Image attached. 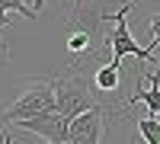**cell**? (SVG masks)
<instances>
[{
  "label": "cell",
  "mask_w": 160,
  "mask_h": 144,
  "mask_svg": "<svg viewBox=\"0 0 160 144\" xmlns=\"http://www.w3.org/2000/svg\"><path fill=\"white\" fill-rule=\"evenodd\" d=\"M93 83H96L99 93H115L118 90V64H102V67H96V74H93Z\"/></svg>",
  "instance_id": "7"
},
{
  "label": "cell",
  "mask_w": 160,
  "mask_h": 144,
  "mask_svg": "<svg viewBox=\"0 0 160 144\" xmlns=\"http://www.w3.org/2000/svg\"><path fill=\"white\" fill-rule=\"evenodd\" d=\"M0 55H3V58H7V55H10V48H7V45H3V42H0Z\"/></svg>",
  "instance_id": "11"
},
{
  "label": "cell",
  "mask_w": 160,
  "mask_h": 144,
  "mask_svg": "<svg viewBox=\"0 0 160 144\" xmlns=\"http://www.w3.org/2000/svg\"><path fill=\"white\" fill-rule=\"evenodd\" d=\"M7 13H19V16H26V19H35V16H38V10L29 7L26 0H0V29L10 26V16H7Z\"/></svg>",
  "instance_id": "8"
},
{
  "label": "cell",
  "mask_w": 160,
  "mask_h": 144,
  "mask_svg": "<svg viewBox=\"0 0 160 144\" xmlns=\"http://www.w3.org/2000/svg\"><path fill=\"white\" fill-rule=\"evenodd\" d=\"M48 144H51V141H48Z\"/></svg>",
  "instance_id": "16"
},
{
  "label": "cell",
  "mask_w": 160,
  "mask_h": 144,
  "mask_svg": "<svg viewBox=\"0 0 160 144\" xmlns=\"http://www.w3.org/2000/svg\"><path fill=\"white\" fill-rule=\"evenodd\" d=\"M13 125L22 128V132H29V135L45 138L51 144H68V138H71V119L61 115L58 109L42 112V115H32V119H19V122H13Z\"/></svg>",
  "instance_id": "4"
},
{
  "label": "cell",
  "mask_w": 160,
  "mask_h": 144,
  "mask_svg": "<svg viewBox=\"0 0 160 144\" xmlns=\"http://www.w3.org/2000/svg\"><path fill=\"white\" fill-rule=\"evenodd\" d=\"M42 7H45V0H35V10H38V13H42Z\"/></svg>",
  "instance_id": "13"
},
{
  "label": "cell",
  "mask_w": 160,
  "mask_h": 144,
  "mask_svg": "<svg viewBox=\"0 0 160 144\" xmlns=\"http://www.w3.org/2000/svg\"><path fill=\"white\" fill-rule=\"evenodd\" d=\"M148 48H160V13L157 16H151V42H148Z\"/></svg>",
  "instance_id": "10"
},
{
  "label": "cell",
  "mask_w": 160,
  "mask_h": 144,
  "mask_svg": "<svg viewBox=\"0 0 160 144\" xmlns=\"http://www.w3.org/2000/svg\"><path fill=\"white\" fill-rule=\"evenodd\" d=\"M51 83H55V96H58V112L68 115V119H77L80 112L99 106L96 83H90L83 67H77V64H68V71L51 77Z\"/></svg>",
  "instance_id": "1"
},
{
  "label": "cell",
  "mask_w": 160,
  "mask_h": 144,
  "mask_svg": "<svg viewBox=\"0 0 160 144\" xmlns=\"http://www.w3.org/2000/svg\"><path fill=\"white\" fill-rule=\"evenodd\" d=\"M74 3H77V7H83V0H74Z\"/></svg>",
  "instance_id": "14"
},
{
  "label": "cell",
  "mask_w": 160,
  "mask_h": 144,
  "mask_svg": "<svg viewBox=\"0 0 160 144\" xmlns=\"http://www.w3.org/2000/svg\"><path fill=\"white\" fill-rule=\"evenodd\" d=\"M102 122H106V106H93L87 112H80L77 119H71V138L68 144H99L102 138Z\"/></svg>",
  "instance_id": "5"
},
{
  "label": "cell",
  "mask_w": 160,
  "mask_h": 144,
  "mask_svg": "<svg viewBox=\"0 0 160 144\" xmlns=\"http://www.w3.org/2000/svg\"><path fill=\"white\" fill-rule=\"evenodd\" d=\"M138 3L131 0V3H125L122 10L115 13V26H112V32H109V48H112V64H122V58H138V61H148L151 67H160V61L154 58V48H141L135 42V35H131L128 29V13L135 10Z\"/></svg>",
  "instance_id": "3"
},
{
  "label": "cell",
  "mask_w": 160,
  "mask_h": 144,
  "mask_svg": "<svg viewBox=\"0 0 160 144\" xmlns=\"http://www.w3.org/2000/svg\"><path fill=\"white\" fill-rule=\"evenodd\" d=\"M51 109H58L55 83H51V80H29L16 93V102H13L10 109H3L0 119L13 125L19 119H32V115H42V112H51Z\"/></svg>",
  "instance_id": "2"
},
{
  "label": "cell",
  "mask_w": 160,
  "mask_h": 144,
  "mask_svg": "<svg viewBox=\"0 0 160 144\" xmlns=\"http://www.w3.org/2000/svg\"><path fill=\"white\" fill-rule=\"evenodd\" d=\"M7 141H10V135H7V132H0V144H7Z\"/></svg>",
  "instance_id": "12"
},
{
  "label": "cell",
  "mask_w": 160,
  "mask_h": 144,
  "mask_svg": "<svg viewBox=\"0 0 160 144\" xmlns=\"http://www.w3.org/2000/svg\"><path fill=\"white\" fill-rule=\"evenodd\" d=\"M7 144H13V141H7Z\"/></svg>",
  "instance_id": "15"
},
{
  "label": "cell",
  "mask_w": 160,
  "mask_h": 144,
  "mask_svg": "<svg viewBox=\"0 0 160 144\" xmlns=\"http://www.w3.org/2000/svg\"><path fill=\"white\" fill-rule=\"evenodd\" d=\"M138 132L144 138V144H160V122H157V115H144V119H138Z\"/></svg>",
  "instance_id": "9"
},
{
  "label": "cell",
  "mask_w": 160,
  "mask_h": 144,
  "mask_svg": "<svg viewBox=\"0 0 160 144\" xmlns=\"http://www.w3.org/2000/svg\"><path fill=\"white\" fill-rule=\"evenodd\" d=\"M135 102H148V112L160 119V67H157V71L148 77V87H135V93L125 99L122 112H125L128 106H135Z\"/></svg>",
  "instance_id": "6"
}]
</instances>
